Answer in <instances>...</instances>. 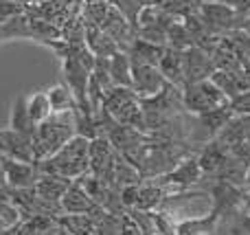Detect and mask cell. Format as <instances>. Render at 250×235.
Segmentation results:
<instances>
[{
	"mask_svg": "<svg viewBox=\"0 0 250 235\" xmlns=\"http://www.w3.org/2000/svg\"><path fill=\"white\" fill-rule=\"evenodd\" d=\"M88 152H90V139L75 134L53 156L35 163H38L40 174H57L75 180L88 171V165H90L88 163Z\"/></svg>",
	"mask_w": 250,
	"mask_h": 235,
	"instance_id": "obj_1",
	"label": "cell"
},
{
	"mask_svg": "<svg viewBox=\"0 0 250 235\" xmlns=\"http://www.w3.org/2000/svg\"><path fill=\"white\" fill-rule=\"evenodd\" d=\"M75 114L73 112H53L46 121L35 126V132L31 136L35 161L53 156L70 136H75Z\"/></svg>",
	"mask_w": 250,
	"mask_h": 235,
	"instance_id": "obj_2",
	"label": "cell"
},
{
	"mask_svg": "<svg viewBox=\"0 0 250 235\" xmlns=\"http://www.w3.org/2000/svg\"><path fill=\"white\" fill-rule=\"evenodd\" d=\"M182 104H185V112L204 114L208 110L229 106L230 101L226 99V95L208 77V79H202V82H193L182 86Z\"/></svg>",
	"mask_w": 250,
	"mask_h": 235,
	"instance_id": "obj_3",
	"label": "cell"
},
{
	"mask_svg": "<svg viewBox=\"0 0 250 235\" xmlns=\"http://www.w3.org/2000/svg\"><path fill=\"white\" fill-rule=\"evenodd\" d=\"M198 13L204 20V24H207L213 33H226V31L242 29L239 22H244V18L239 16L233 7H229L224 0H207V2H200Z\"/></svg>",
	"mask_w": 250,
	"mask_h": 235,
	"instance_id": "obj_4",
	"label": "cell"
},
{
	"mask_svg": "<svg viewBox=\"0 0 250 235\" xmlns=\"http://www.w3.org/2000/svg\"><path fill=\"white\" fill-rule=\"evenodd\" d=\"M114 154H117V150L112 148V143H110L105 136H95V139H90V152H88V163H90V165H88V171L95 174L97 178L112 185Z\"/></svg>",
	"mask_w": 250,
	"mask_h": 235,
	"instance_id": "obj_5",
	"label": "cell"
},
{
	"mask_svg": "<svg viewBox=\"0 0 250 235\" xmlns=\"http://www.w3.org/2000/svg\"><path fill=\"white\" fill-rule=\"evenodd\" d=\"M167 79L158 70V66L151 64H132V90L138 99L154 97L167 86Z\"/></svg>",
	"mask_w": 250,
	"mask_h": 235,
	"instance_id": "obj_6",
	"label": "cell"
},
{
	"mask_svg": "<svg viewBox=\"0 0 250 235\" xmlns=\"http://www.w3.org/2000/svg\"><path fill=\"white\" fill-rule=\"evenodd\" d=\"M0 163H2L7 185L11 189L33 187L35 180L40 178V170H38V163H35V161L33 163H26V161H18V158H11V156L0 154Z\"/></svg>",
	"mask_w": 250,
	"mask_h": 235,
	"instance_id": "obj_7",
	"label": "cell"
},
{
	"mask_svg": "<svg viewBox=\"0 0 250 235\" xmlns=\"http://www.w3.org/2000/svg\"><path fill=\"white\" fill-rule=\"evenodd\" d=\"M200 178H202V170H200L198 158L187 156V158H182V161H178L169 171H165L163 176H156V178H151V180L163 185V187H167V185H173V187H191V185H195Z\"/></svg>",
	"mask_w": 250,
	"mask_h": 235,
	"instance_id": "obj_8",
	"label": "cell"
},
{
	"mask_svg": "<svg viewBox=\"0 0 250 235\" xmlns=\"http://www.w3.org/2000/svg\"><path fill=\"white\" fill-rule=\"evenodd\" d=\"M213 70H215V66H213L211 53L207 48L193 44L185 51V82H182V86L208 79L213 75Z\"/></svg>",
	"mask_w": 250,
	"mask_h": 235,
	"instance_id": "obj_9",
	"label": "cell"
},
{
	"mask_svg": "<svg viewBox=\"0 0 250 235\" xmlns=\"http://www.w3.org/2000/svg\"><path fill=\"white\" fill-rule=\"evenodd\" d=\"M0 154L4 156H11L18 158V161H26V163H33V145H31V139L20 132L11 130V128H4L0 130Z\"/></svg>",
	"mask_w": 250,
	"mask_h": 235,
	"instance_id": "obj_10",
	"label": "cell"
},
{
	"mask_svg": "<svg viewBox=\"0 0 250 235\" xmlns=\"http://www.w3.org/2000/svg\"><path fill=\"white\" fill-rule=\"evenodd\" d=\"M60 205H62V211H64V214H90L92 215L101 209V207H97V202L86 193V189L82 187L79 180H73V183L68 185V189H66V193L62 196Z\"/></svg>",
	"mask_w": 250,
	"mask_h": 235,
	"instance_id": "obj_11",
	"label": "cell"
},
{
	"mask_svg": "<svg viewBox=\"0 0 250 235\" xmlns=\"http://www.w3.org/2000/svg\"><path fill=\"white\" fill-rule=\"evenodd\" d=\"M158 70L169 84L182 88V82H185V51L165 44L163 55H160L158 62Z\"/></svg>",
	"mask_w": 250,
	"mask_h": 235,
	"instance_id": "obj_12",
	"label": "cell"
},
{
	"mask_svg": "<svg viewBox=\"0 0 250 235\" xmlns=\"http://www.w3.org/2000/svg\"><path fill=\"white\" fill-rule=\"evenodd\" d=\"M211 82L224 92L229 101L237 99L250 90V82L244 75V70H239V73H235V70H213Z\"/></svg>",
	"mask_w": 250,
	"mask_h": 235,
	"instance_id": "obj_13",
	"label": "cell"
},
{
	"mask_svg": "<svg viewBox=\"0 0 250 235\" xmlns=\"http://www.w3.org/2000/svg\"><path fill=\"white\" fill-rule=\"evenodd\" d=\"M226 161H229V148H224L217 139L208 141V143L202 148V154L198 156L202 176H213V178L220 174V170L224 167Z\"/></svg>",
	"mask_w": 250,
	"mask_h": 235,
	"instance_id": "obj_14",
	"label": "cell"
},
{
	"mask_svg": "<svg viewBox=\"0 0 250 235\" xmlns=\"http://www.w3.org/2000/svg\"><path fill=\"white\" fill-rule=\"evenodd\" d=\"M83 42L86 46L90 48V53L95 57H112L119 48V44L105 33L101 26H92V24H86V31H83Z\"/></svg>",
	"mask_w": 250,
	"mask_h": 235,
	"instance_id": "obj_15",
	"label": "cell"
},
{
	"mask_svg": "<svg viewBox=\"0 0 250 235\" xmlns=\"http://www.w3.org/2000/svg\"><path fill=\"white\" fill-rule=\"evenodd\" d=\"M217 222H220V215L213 209L207 215H189L176 222V235H211L215 233Z\"/></svg>",
	"mask_w": 250,
	"mask_h": 235,
	"instance_id": "obj_16",
	"label": "cell"
},
{
	"mask_svg": "<svg viewBox=\"0 0 250 235\" xmlns=\"http://www.w3.org/2000/svg\"><path fill=\"white\" fill-rule=\"evenodd\" d=\"M70 183H73L70 178H64V176H57V174H40V178L35 180L33 189L40 198H44V200L60 202Z\"/></svg>",
	"mask_w": 250,
	"mask_h": 235,
	"instance_id": "obj_17",
	"label": "cell"
},
{
	"mask_svg": "<svg viewBox=\"0 0 250 235\" xmlns=\"http://www.w3.org/2000/svg\"><path fill=\"white\" fill-rule=\"evenodd\" d=\"M163 48H165V44H154V42H149V40L136 38L127 46V55H129V62H132V64L158 66L160 55H163Z\"/></svg>",
	"mask_w": 250,
	"mask_h": 235,
	"instance_id": "obj_18",
	"label": "cell"
},
{
	"mask_svg": "<svg viewBox=\"0 0 250 235\" xmlns=\"http://www.w3.org/2000/svg\"><path fill=\"white\" fill-rule=\"evenodd\" d=\"M46 97L53 112H73V110H79L77 99H75L73 90H70V86L66 82L53 84L46 90Z\"/></svg>",
	"mask_w": 250,
	"mask_h": 235,
	"instance_id": "obj_19",
	"label": "cell"
},
{
	"mask_svg": "<svg viewBox=\"0 0 250 235\" xmlns=\"http://www.w3.org/2000/svg\"><path fill=\"white\" fill-rule=\"evenodd\" d=\"M55 220L70 235H95L97 233V220L90 214H62Z\"/></svg>",
	"mask_w": 250,
	"mask_h": 235,
	"instance_id": "obj_20",
	"label": "cell"
},
{
	"mask_svg": "<svg viewBox=\"0 0 250 235\" xmlns=\"http://www.w3.org/2000/svg\"><path fill=\"white\" fill-rule=\"evenodd\" d=\"M143 183V174L127 161L121 154H114V163H112V185L117 189L127 187V185H141Z\"/></svg>",
	"mask_w": 250,
	"mask_h": 235,
	"instance_id": "obj_21",
	"label": "cell"
},
{
	"mask_svg": "<svg viewBox=\"0 0 250 235\" xmlns=\"http://www.w3.org/2000/svg\"><path fill=\"white\" fill-rule=\"evenodd\" d=\"M9 128H11V130H16V132H20V134H24V136H29V139L33 136L35 123L31 121V117H29V110H26V97L24 95L16 97V101H13Z\"/></svg>",
	"mask_w": 250,
	"mask_h": 235,
	"instance_id": "obj_22",
	"label": "cell"
},
{
	"mask_svg": "<svg viewBox=\"0 0 250 235\" xmlns=\"http://www.w3.org/2000/svg\"><path fill=\"white\" fill-rule=\"evenodd\" d=\"M165 200V187L158 183H147L138 187V200L134 209L138 211H158Z\"/></svg>",
	"mask_w": 250,
	"mask_h": 235,
	"instance_id": "obj_23",
	"label": "cell"
},
{
	"mask_svg": "<svg viewBox=\"0 0 250 235\" xmlns=\"http://www.w3.org/2000/svg\"><path fill=\"white\" fill-rule=\"evenodd\" d=\"M108 66L114 86H132V62L127 51H117L112 57H108Z\"/></svg>",
	"mask_w": 250,
	"mask_h": 235,
	"instance_id": "obj_24",
	"label": "cell"
},
{
	"mask_svg": "<svg viewBox=\"0 0 250 235\" xmlns=\"http://www.w3.org/2000/svg\"><path fill=\"white\" fill-rule=\"evenodd\" d=\"M114 121L121 123V126H127V128H134V130H141V132H147L145 128V114H143V106H141V99H132L129 104H125L117 114H114Z\"/></svg>",
	"mask_w": 250,
	"mask_h": 235,
	"instance_id": "obj_25",
	"label": "cell"
},
{
	"mask_svg": "<svg viewBox=\"0 0 250 235\" xmlns=\"http://www.w3.org/2000/svg\"><path fill=\"white\" fill-rule=\"evenodd\" d=\"M132 99H138L136 92L132 90V86H114L112 90L104 97V101H101V110L108 112L110 117H114V114H117L125 104H129Z\"/></svg>",
	"mask_w": 250,
	"mask_h": 235,
	"instance_id": "obj_26",
	"label": "cell"
},
{
	"mask_svg": "<svg viewBox=\"0 0 250 235\" xmlns=\"http://www.w3.org/2000/svg\"><path fill=\"white\" fill-rule=\"evenodd\" d=\"M26 110H29V117L35 126H40V123L46 121L53 114L46 92H35V95H31L29 99H26Z\"/></svg>",
	"mask_w": 250,
	"mask_h": 235,
	"instance_id": "obj_27",
	"label": "cell"
},
{
	"mask_svg": "<svg viewBox=\"0 0 250 235\" xmlns=\"http://www.w3.org/2000/svg\"><path fill=\"white\" fill-rule=\"evenodd\" d=\"M110 11V4L105 0H88L83 4V11H82V20L83 24H92V26H101V22L105 20Z\"/></svg>",
	"mask_w": 250,
	"mask_h": 235,
	"instance_id": "obj_28",
	"label": "cell"
},
{
	"mask_svg": "<svg viewBox=\"0 0 250 235\" xmlns=\"http://www.w3.org/2000/svg\"><path fill=\"white\" fill-rule=\"evenodd\" d=\"M112 7L129 22L132 26L138 29V16H141L143 7H147L145 0H112Z\"/></svg>",
	"mask_w": 250,
	"mask_h": 235,
	"instance_id": "obj_29",
	"label": "cell"
},
{
	"mask_svg": "<svg viewBox=\"0 0 250 235\" xmlns=\"http://www.w3.org/2000/svg\"><path fill=\"white\" fill-rule=\"evenodd\" d=\"M22 222V214L11 200L0 205V231H13Z\"/></svg>",
	"mask_w": 250,
	"mask_h": 235,
	"instance_id": "obj_30",
	"label": "cell"
},
{
	"mask_svg": "<svg viewBox=\"0 0 250 235\" xmlns=\"http://www.w3.org/2000/svg\"><path fill=\"white\" fill-rule=\"evenodd\" d=\"M141 224L132 214H123L119 218V235H141Z\"/></svg>",
	"mask_w": 250,
	"mask_h": 235,
	"instance_id": "obj_31",
	"label": "cell"
},
{
	"mask_svg": "<svg viewBox=\"0 0 250 235\" xmlns=\"http://www.w3.org/2000/svg\"><path fill=\"white\" fill-rule=\"evenodd\" d=\"M224 2L229 4V7H233L242 18H246L250 11V0H224Z\"/></svg>",
	"mask_w": 250,
	"mask_h": 235,
	"instance_id": "obj_32",
	"label": "cell"
},
{
	"mask_svg": "<svg viewBox=\"0 0 250 235\" xmlns=\"http://www.w3.org/2000/svg\"><path fill=\"white\" fill-rule=\"evenodd\" d=\"M11 200V187L9 185H0V205Z\"/></svg>",
	"mask_w": 250,
	"mask_h": 235,
	"instance_id": "obj_33",
	"label": "cell"
},
{
	"mask_svg": "<svg viewBox=\"0 0 250 235\" xmlns=\"http://www.w3.org/2000/svg\"><path fill=\"white\" fill-rule=\"evenodd\" d=\"M244 187H246V193L250 196V167H248V171H246V178H244Z\"/></svg>",
	"mask_w": 250,
	"mask_h": 235,
	"instance_id": "obj_34",
	"label": "cell"
},
{
	"mask_svg": "<svg viewBox=\"0 0 250 235\" xmlns=\"http://www.w3.org/2000/svg\"><path fill=\"white\" fill-rule=\"evenodd\" d=\"M0 185H7V178H4V170H2V163H0Z\"/></svg>",
	"mask_w": 250,
	"mask_h": 235,
	"instance_id": "obj_35",
	"label": "cell"
},
{
	"mask_svg": "<svg viewBox=\"0 0 250 235\" xmlns=\"http://www.w3.org/2000/svg\"><path fill=\"white\" fill-rule=\"evenodd\" d=\"M246 18H248V20H250V11H248V16H246Z\"/></svg>",
	"mask_w": 250,
	"mask_h": 235,
	"instance_id": "obj_36",
	"label": "cell"
}]
</instances>
